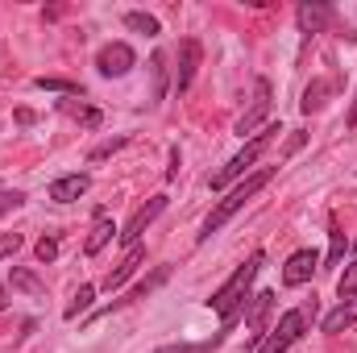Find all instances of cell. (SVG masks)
I'll return each mask as SVG.
<instances>
[{
	"mask_svg": "<svg viewBox=\"0 0 357 353\" xmlns=\"http://www.w3.org/2000/svg\"><path fill=\"white\" fill-rule=\"evenodd\" d=\"M354 246H357V237H354Z\"/></svg>",
	"mask_w": 357,
	"mask_h": 353,
	"instance_id": "obj_33",
	"label": "cell"
},
{
	"mask_svg": "<svg viewBox=\"0 0 357 353\" xmlns=\"http://www.w3.org/2000/svg\"><path fill=\"white\" fill-rule=\"evenodd\" d=\"M337 291H341V299H354L357 295V258L345 266V274L337 278Z\"/></svg>",
	"mask_w": 357,
	"mask_h": 353,
	"instance_id": "obj_24",
	"label": "cell"
},
{
	"mask_svg": "<svg viewBox=\"0 0 357 353\" xmlns=\"http://www.w3.org/2000/svg\"><path fill=\"white\" fill-rule=\"evenodd\" d=\"M167 278H171V266H154V270H150V274H146V278H142L137 287H129V291H125L121 299H112V303H108V308H100L96 316H108L112 308H125V303H137V299H146V295H150V291H158V287H162Z\"/></svg>",
	"mask_w": 357,
	"mask_h": 353,
	"instance_id": "obj_10",
	"label": "cell"
},
{
	"mask_svg": "<svg viewBox=\"0 0 357 353\" xmlns=\"http://www.w3.org/2000/svg\"><path fill=\"white\" fill-rule=\"evenodd\" d=\"M316 266H320V254L316 250H295L287 258V266H282V287H303L316 274Z\"/></svg>",
	"mask_w": 357,
	"mask_h": 353,
	"instance_id": "obj_11",
	"label": "cell"
},
{
	"mask_svg": "<svg viewBox=\"0 0 357 353\" xmlns=\"http://www.w3.org/2000/svg\"><path fill=\"white\" fill-rule=\"evenodd\" d=\"M333 91H337L333 80H316L312 88L303 91V104H299V108H303V112H320V108L328 104V96H333Z\"/></svg>",
	"mask_w": 357,
	"mask_h": 353,
	"instance_id": "obj_18",
	"label": "cell"
},
{
	"mask_svg": "<svg viewBox=\"0 0 357 353\" xmlns=\"http://www.w3.org/2000/svg\"><path fill=\"white\" fill-rule=\"evenodd\" d=\"M121 146H129V137H112V142H100V146L91 150L88 158H91V163H104V158H108V154H116Z\"/></svg>",
	"mask_w": 357,
	"mask_h": 353,
	"instance_id": "obj_27",
	"label": "cell"
},
{
	"mask_svg": "<svg viewBox=\"0 0 357 353\" xmlns=\"http://www.w3.org/2000/svg\"><path fill=\"white\" fill-rule=\"evenodd\" d=\"M266 266V254L258 250V254H250V262H241L237 270H233V278L220 287V291H212V299H208V308L220 316V333H229L233 324H237V316H245V295H250V287H254V278H258V270Z\"/></svg>",
	"mask_w": 357,
	"mask_h": 353,
	"instance_id": "obj_1",
	"label": "cell"
},
{
	"mask_svg": "<svg viewBox=\"0 0 357 353\" xmlns=\"http://www.w3.org/2000/svg\"><path fill=\"white\" fill-rule=\"evenodd\" d=\"M270 96H274V88H270V80H254V100H250V108L237 117V137H245V133H254L262 121L270 117Z\"/></svg>",
	"mask_w": 357,
	"mask_h": 353,
	"instance_id": "obj_6",
	"label": "cell"
},
{
	"mask_svg": "<svg viewBox=\"0 0 357 353\" xmlns=\"http://www.w3.org/2000/svg\"><path fill=\"white\" fill-rule=\"evenodd\" d=\"M13 291H25V295H46V283L38 278V274H29V270H13Z\"/></svg>",
	"mask_w": 357,
	"mask_h": 353,
	"instance_id": "obj_20",
	"label": "cell"
},
{
	"mask_svg": "<svg viewBox=\"0 0 357 353\" xmlns=\"http://www.w3.org/2000/svg\"><path fill=\"white\" fill-rule=\"evenodd\" d=\"M150 75H154V100H162L167 96V54L158 50V54H150Z\"/></svg>",
	"mask_w": 357,
	"mask_h": 353,
	"instance_id": "obj_21",
	"label": "cell"
},
{
	"mask_svg": "<svg viewBox=\"0 0 357 353\" xmlns=\"http://www.w3.org/2000/svg\"><path fill=\"white\" fill-rule=\"evenodd\" d=\"M278 133H282L278 125H266V129H262V133H258V137H254V142H250L245 150H241V154H233V158H229V163H225V167H220L216 175L208 179V183H212V191H220V187H229L233 179L245 175V171H250V167H254V163H258V158H262V154L270 150V142H274Z\"/></svg>",
	"mask_w": 357,
	"mask_h": 353,
	"instance_id": "obj_4",
	"label": "cell"
},
{
	"mask_svg": "<svg viewBox=\"0 0 357 353\" xmlns=\"http://www.w3.org/2000/svg\"><path fill=\"white\" fill-rule=\"evenodd\" d=\"M199 59H204V46H199V38H183L178 42V67H175V91L191 88V80H195V71H199Z\"/></svg>",
	"mask_w": 357,
	"mask_h": 353,
	"instance_id": "obj_8",
	"label": "cell"
},
{
	"mask_svg": "<svg viewBox=\"0 0 357 353\" xmlns=\"http://www.w3.org/2000/svg\"><path fill=\"white\" fill-rule=\"evenodd\" d=\"M312 320H316V299H307V303H299V308H291V312H282L278 316V324L270 329L266 337L258 341V350L254 353H287L307 329H312Z\"/></svg>",
	"mask_w": 357,
	"mask_h": 353,
	"instance_id": "obj_3",
	"label": "cell"
},
{
	"mask_svg": "<svg viewBox=\"0 0 357 353\" xmlns=\"http://www.w3.org/2000/svg\"><path fill=\"white\" fill-rule=\"evenodd\" d=\"M345 233H341V225L333 220V250H328V266H341V258H345Z\"/></svg>",
	"mask_w": 357,
	"mask_h": 353,
	"instance_id": "obj_26",
	"label": "cell"
},
{
	"mask_svg": "<svg viewBox=\"0 0 357 353\" xmlns=\"http://www.w3.org/2000/svg\"><path fill=\"white\" fill-rule=\"evenodd\" d=\"M250 303H254V308L245 312V320H250V329H254V333H250V353H254V350H258V341L270 333V316H274V291H258Z\"/></svg>",
	"mask_w": 357,
	"mask_h": 353,
	"instance_id": "obj_9",
	"label": "cell"
},
{
	"mask_svg": "<svg viewBox=\"0 0 357 353\" xmlns=\"http://www.w3.org/2000/svg\"><path fill=\"white\" fill-rule=\"evenodd\" d=\"M133 67H137V54H133L129 42H108V46H100V54H96V71H100L104 80H121V75H129Z\"/></svg>",
	"mask_w": 357,
	"mask_h": 353,
	"instance_id": "obj_5",
	"label": "cell"
},
{
	"mask_svg": "<svg viewBox=\"0 0 357 353\" xmlns=\"http://www.w3.org/2000/svg\"><path fill=\"white\" fill-rule=\"evenodd\" d=\"M345 125H349V129H357V96H354V104H349V117H345Z\"/></svg>",
	"mask_w": 357,
	"mask_h": 353,
	"instance_id": "obj_31",
	"label": "cell"
},
{
	"mask_svg": "<svg viewBox=\"0 0 357 353\" xmlns=\"http://www.w3.org/2000/svg\"><path fill=\"white\" fill-rule=\"evenodd\" d=\"M4 308H8V291L0 287V312H4Z\"/></svg>",
	"mask_w": 357,
	"mask_h": 353,
	"instance_id": "obj_32",
	"label": "cell"
},
{
	"mask_svg": "<svg viewBox=\"0 0 357 353\" xmlns=\"http://www.w3.org/2000/svg\"><path fill=\"white\" fill-rule=\"evenodd\" d=\"M59 112H67V117H71V121H79L84 129H100V121H104V117H100V108L84 104L79 96H63V100H59Z\"/></svg>",
	"mask_w": 357,
	"mask_h": 353,
	"instance_id": "obj_14",
	"label": "cell"
},
{
	"mask_svg": "<svg viewBox=\"0 0 357 353\" xmlns=\"http://www.w3.org/2000/svg\"><path fill=\"white\" fill-rule=\"evenodd\" d=\"M349 324H357V295L354 299H341V303L324 316L320 329H324V333H341V329H349Z\"/></svg>",
	"mask_w": 357,
	"mask_h": 353,
	"instance_id": "obj_17",
	"label": "cell"
},
{
	"mask_svg": "<svg viewBox=\"0 0 357 353\" xmlns=\"http://www.w3.org/2000/svg\"><path fill=\"white\" fill-rule=\"evenodd\" d=\"M146 262V250L142 246H129V254L116 262V270H108V278H104V291H116V287H125L133 274H137V266Z\"/></svg>",
	"mask_w": 357,
	"mask_h": 353,
	"instance_id": "obj_12",
	"label": "cell"
},
{
	"mask_svg": "<svg viewBox=\"0 0 357 353\" xmlns=\"http://www.w3.org/2000/svg\"><path fill=\"white\" fill-rule=\"evenodd\" d=\"M21 246H25V237H21V233H0V258H13Z\"/></svg>",
	"mask_w": 357,
	"mask_h": 353,
	"instance_id": "obj_28",
	"label": "cell"
},
{
	"mask_svg": "<svg viewBox=\"0 0 357 353\" xmlns=\"http://www.w3.org/2000/svg\"><path fill=\"white\" fill-rule=\"evenodd\" d=\"M295 17H299V29H303V33H320V29L333 21V8H328V4H299Z\"/></svg>",
	"mask_w": 357,
	"mask_h": 353,
	"instance_id": "obj_16",
	"label": "cell"
},
{
	"mask_svg": "<svg viewBox=\"0 0 357 353\" xmlns=\"http://www.w3.org/2000/svg\"><path fill=\"white\" fill-rule=\"evenodd\" d=\"M33 84L42 91H59V96H84L79 84H67V80H46V75H42V80H33Z\"/></svg>",
	"mask_w": 357,
	"mask_h": 353,
	"instance_id": "obj_25",
	"label": "cell"
},
{
	"mask_svg": "<svg viewBox=\"0 0 357 353\" xmlns=\"http://www.w3.org/2000/svg\"><path fill=\"white\" fill-rule=\"evenodd\" d=\"M91 299H96V287H91V283H84V287L75 291V299L67 303V312H63V316H67V320H75L79 312H88V308H91Z\"/></svg>",
	"mask_w": 357,
	"mask_h": 353,
	"instance_id": "obj_22",
	"label": "cell"
},
{
	"mask_svg": "<svg viewBox=\"0 0 357 353\" xmlns=\"http://www.w3.org/2000/svg\"><path fill=\"white\" fill-rule=\"evenodd\" d=\"M220 341H225V333H216L212 341H199V345H162V350H154V353H212Z\"/></svg>",
	"mask_w": 357,
	"mask_h": 353,
	"instance_id": "obj_23",
	"label": "cell"
},
{
	"mask_svg": "<svg viewBox=\"0 0 357 353\" xmlns=\"http://www.w3.org/2000/svg\"><path fill=\"white\" fill-rule=\"evenodd\" d=\"M274 175H278V167H262V171H254V175L241 179V183H237V187H233L212 212H208V220H204V229H199V241H208L212 233H220V229H225V225H229V220H233V216H237V212H241V208H245V204H250V200H254Z\"/></svg>",
	"mask_w": 357,
	"mask_h": 353,
	"instance_id": "obj_2",
	"label": "cell"
},
{
	"mask_svg": "<svg viewBox=\"0 0 357 353\" xmlns=\"http://www.w3.org/2000/svg\"><path fill=\"white\" fill-rule=\"evenodd\" d=\"M125 25H129L133 33H146V38H158V33H162L158 17H150V13H125Z\"/></svg>",
	"mask_w": 357,
	"mask_h": 353,
	"instance_id": "obj_19",
	"label": "cell"
},
{
	"mask_svg": "<svg viewBox=\"0 0 357 353\" xmlns=\"http://www.w3.org/2000/svg\"><path fill=\"white\" fill-rule=\"evenodd\" d=\"M59 258V241L54 237H42L38 241V262H54Z\"/></svg>",
	"mask_w": 357,
	"mask_h": 353,
	"instance_id": "obj_30",
	"label": "cell"
},
{
	"mask_svg": "<svg viewBox=\"0 0 357 353\" xmlns=\"http://www.w3.org/2000/svg\"><path fill=\"white\" fill-rule=\"evenodd\" d=\"M108 241H112V216H108L104 208H96V216H91V237H88V246H84V254L96 258Z\"/></svg>",
	"mask_w": 357,
	"mask_h": 353,
	"instance_id": "obj_15",
	"label": "cell"
},
{
	"mask_svg": "<svg viewBox=\"0 0 357 353\" xmlns=\"http://www.w3.org/2000/svg\"><path fill=\"white\" fill-rule=\"evenodd\" d=\"M162 212H167V195H150V200H146V204L129 216V225H125L121 241H125V246H137V241H142V233H146V229H150Z\"/></svg>",
	"mask_w": 357,
	"mask_h": 353,
	"instance_id": "obj_7",
	"label": "cell"
},
{
	"mask_svg": "<svg viewBox=\"0 0 357 353\" xmlns=\"http://www.w3.org/2000/svg\"><path fill=\"white\" fill-rule=\"evenodd\" d=\"M91 179L88 175H63L50 183V200L54 204H71V200H79V195H88Z\"/></svg>",
	"mask_w": 357,
	"mask_h": 353,
	"instance_id": "obj_13",
	"label": "cell"
},
{
	"mask_svg": "<svg viewBox=\"0 0 357 353\" xmlns=\"http://www.w3.org/2000/svg\"><path fill=\"white\" fill-rule=\"evenodd\" d=\"M25 204V195L21 191H0V216H8V212H17Z\"/></svg>",
	"mask_w": 357,
	"mask_h": 353,
	"instance_id": "obj_29",
	"label": "cell"
}]
</instances>
